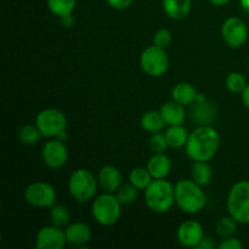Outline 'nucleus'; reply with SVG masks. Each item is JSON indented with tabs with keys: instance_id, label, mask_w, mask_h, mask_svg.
I'll return each mask as SVG.
<instances>
[{
	"instance_id": "22",
	"label": "nucleus",
	"mask_w": 249,
	"mask_h": 249,
	"mask_svg": "<svg viewBox=\"0 0 249 249\" xmlns=\"http://www.w3.org/2000/svg\"><path fill=\"white\" fill-rule=\"evenodd\" d=\"M189 135L190 134L187 133V130L182 125L169 126V129L165 131L168 145L172 148H181L186 146Z\"/></svg>"
},
{
	"instance_id": "14",
	"label": "nucleus",
	"mask_w": 249,
	"mask_h": 249,
	"mask_svg": "<svg viewBox=\"0 0 249 249\" xmlns=\"http://www.w3.org/2000/svg\"><path fill=\"white\" fill-rule=\"evenodd\" d=\"M203 237V226L196 220L184 221L178 229V240L184 247L196 248Z\"/></svg>"
},
{
	"instance_id": "28",
	"label": "nucleus",
	"mask_w": 249,
	"mask_h": 249,
	"mask_svg": "<svg viewBox=\"0 0 249 249\" xmlns=\"http://www.w3.org/2000/svg\"><path fill=\"white\" fill-rule=\"evenodd\" d=\"M225 84L229 91L232 94H242L243 90L247 87V80L245 75L241 74L240 72H231L226 77Z\"/></svg>"
},
{
	"instance_id": "10",
	"label": "nucleus",
	"mask_w": 249,
	"mask_h": 249,
	"mask_svg": "<svg viewBox=\"0 0 249 249\" xmlns=\"http://www.w3.org/2000/svg\"><path fill=\"white\" fill-rule=\"evenodd\" d=\"M221 36L230 48H241L248 39V28L241 18L230 17L221 26Z\"/></svg>"
},
{
	"instance_id": "9",
	"label": "nucleus",
	"mask_w": 249,
	"mask_h": 249,
	"mask_svg": "<svg viewBox=\"0 0 249 249\" xmlns=\"http://www.w3.org/2000/svg\"><path fill=\"white\" fill-rule=\"evenodd\" d=\"M24 199L36 208H51L56 204V191L48 182H32L24 190Z\"/></svg>"
},
{
	"instance_id": "31",
	"label": "nucleus",
	"mask_w": 249,
	"mask_h": 249,
	"mask_svg": "<svg viewBox=\"0 0 249 249\" xmlns=\"http://www.w3.org/2000/svg\"><path fill=\"white\" fill-rule=\"evenodd\" d=\"M148 146H150V150L152 151L153 153L165 152V150L169 147L167 138H165V134L162 133L152 134L150 140H148Z\"/></svg>"
},
{
	"instance_id": "24",
	"label": "nucleus",
	"mask_w": 249,
	"mask_h": 249,
	"mask_svg": "<svg viewBox=\"0 0 249 249\" xmlns=\"http://www.w3.org/2000/svg\"><path fill=\"white\" fill-rule=\"evenodd\" d=\"M153 178L151 175V173L148 172L147 168H134L130 172V175H129V181L130 184H133L136 189L140 191V190H143L145 191L148 186L151 185V182L153 181Z\"/></svg>"
},
{
	"instance_id": "13",
	"label": "nucleus",
	"mask_w": 249,
	"mask_h": 249,
	"mask_svg": "<svg viewBox=\"0 0 249 249\" xmlns=\"http://www.w3.org/2000/svg\"><path fill=\"white\" fill-rule=\"evenodd\" d=\"M191 119L198 125H209L213 121H215L218 109L212 102L207 101L206 97L202 95L197 96V100L191 105L190 108Z\"/></svg>"
},
{
	"instance_id": "36",
	"label": "nucleus",
	"mask_w": 249,
	"mask_h": 249,
	"mask_svg": "<svg viewBox=\"0 0 249 249\" xmlns=\"http://www.w3.org/2000/svg\"><path fill=\"white\" fill-rule=\"evenodd\" d=\"M74 22L75 18L72 14L61 17V23H62V26L66 27V28H71V27L74 26Z\"/></svg>"
},
{
	"instance_id": "12",
	"label": "nucleus",
	"mask_w": 249,
	"mask_h": 249,
	"mask_svg": "<svg viewBox=\"0 0 249 249\" xmlns=\"http://www.w3.org/2000/svg\"><path fill=\"white\" fill-rule=\"evenodd\" d=\"M67 243L65 230L56 225L44 226L36 237V249H62Z\"/></svg>"
},
{
	"instance_id": "7",
	"label": "nucleus",
	"mask_w": 249,
	"mask_h": 249,
	"mask_svg": "<svg viewBox=\"0 0 249 249\" xmlns=\"http://www.w3.org/2000/svg\"><path fill=\"white\" fill-rule=\"evenodd\" d=\"M140 66L143 72L153 78L164 75L169 70V57L165 49L151 45L141 53Z\"/></svg>"
},
{
	"instance_id": "33",
	"label": "nucleus",
	"mask_w": 249,
	"mask_h": 249,
	"mask_svg": "<svg viewBox=\"0 0 249 249\" xmlns=\"http://www.w3.org/2000/svg\"><path fill=\"white\" fill-rule=\"evenodd\" d=\"M219 249H242L243 243L241 242L238 238L230 236V237H226L221 240V242L218 246Z\"/></svg>"
},
{
	"instance_id": "23",
	"label": "nucleus",
	"mask_w": 249,
	"mask_h": 249,
	"mask_svg": "<svg viewBox=\"0 0 249 249\" xmlns=\"http://www.w3.org/2000/svg\"><path fill=\"white\" fill-rule=\"evenodd\" d=\"M191 178L201 186H207L212 181L213 172L207 162H194L191 165Z\"/></svg>"
},
{
	"instance_id": "5",
	"label": "nucleus",
	"mask_w": 249,
	"mask_h": 249,
	"mask_svg": "<svg viewBox=\"0 0 249 249\" xmlns=\"http://www.w3.org/2000/svg\"><path fill=\"white\" fill-rule=\"evenodd\" d=\"M229 215L238 224H249V181H238L231 187L226 201Z\"/></svg>"
},
{
	"instance_id": "26",
	"label": "nucleus",
	"mask_w": 249,
	"mask_h": 249,
	"mask_svg": "<svg viewBox=\"0 0 249 249\" xmlns=\"http://www.w3.org/2000/svg\"><path fill=\"white\" fill-rule=\"evenodd\" d=\"M43 134L40 133L36 125H23L17 131V138L23 145L33 146L41 139Z\"/></svg>"
},
{
	"instance_id": "21",
	"label": "nucleus",
	"mask_w": 249,
	"mask_h": 249,
	"mask_svg": "<svg viewBox=\"0 0 249 249\" xmlns=\"http://www.w3.org/2000/svg\"><path fill=\"white\" fill-rule=\"evenodd\" d=\"M167 125L163 119L162 114L158 111H151L145 112L141 117V126H142L143 130H146L147 133L155 134L160 133V130H163V128Z\"/></svg>"
},
{
	"instance_id": "27",
	"label": "nucleus",
	"mask_w": 249,
	"mask_h": 249,
	"mask_svg": "<svg viewBox=\"0 0 249 249\" xmlns=\"http://www.w3.org/2000/svg\"><path fill=\"white\" fill-rule=\"evenodd\" d=\"M50 219L53 225L66 228L70 224V212L65 206L53 204L50 208Z\"/></svg>"
},
{
	"instance_id": "8",
	"label": "nucleus",
	"mask_w": 249,
	"mask_h": 249,
	"mask_svg": "<svg viewBox=\"0 0 249 249\" xmlns=\"http://www.w3.org/2000/svg\"><path fill=\"white\" fill-rule=\"evenodd\" d=\"M67 117L63 112L56 108H46L39 112L36 118L38 126L44 138H57L67 129Z\"/></svg>"
},
{
	"instance_id": "2",
	"label": "nucleus",
	"mask_w": 249,
	"mask_h": 249,
	"mask_svg": "<svg viewBox=\"0 0 249 249\" xmlns=\"http://www.w3.org/2000/svg\"><path fill=\"white\" fill-rule=\"evenodd\" d=\"M175 204L186 214L199 213L207 204L201 185L194 180H180L175 184Z\"/></svg>"
},
{
	"instance_id": "19",
	"label": "nucleus",
	"mask_w": 249,
	"mask_h": 249,
	"mask_svg": "<svg viewBox=\"0 0 249 249\" xmlns=\"http://www.w3.org/2000/svg\"><path fill=\"white\" fill-rule=\"evenodd\" d=\"M192 0H163V9L172 19H184L191 11Z\"/></svg>"
},
{
	"instance_id": "35",
	"label": "nucleus",
	"mask_w": 249,
	"mask_h": 249,
	"mask_svg": "<svg viewBox=\"0 0 249 249\" xmlns=\"http://www.w3.org/2000/svg\"><path fill=\"white\" fill-rule=\"evenodd\" d=\"M196 248H198V249H214V248H215V243H214V241L212 240L211 237H206V236H204L203 240L199 242V245L197 246Z\"/></svg>"
},
{
	"instance_id": "4",
	"label": "nucleus",
	"mask_w": 249,
	"mask_h": 249,
	"mask_svg": "<svg viewBox=\"0 0 249 249\" xmlns=\"http://www.w3.org/2000/svg\"><path fill=\"white\" fill-rule=\"evenodd\" d=\"M99 180L90 170L80 168L74 170L68 179V191L75 202L83 204L96 195Z\"/></svg>"
},
{
	"instance_id": "34",
	"label": "nucleus",
	"mask_w": 249,
	"mask_h": 249,
	"mask_svg": "<svg viewBox=\"0 0 249 249\" xmlns=\"http://www.w3.org/2000/svg\"><path fill=\"white\" fill-rule=\"evenodd\" d=\"M111 7L116 10H125L131 6L134 0H106Z\"/></svg>"
},
{
	"instance_id": "32",
	"label": "nucleus",
	"mask_w": 249,
	"mask_h": 249,
	"mask_svg": "<svg viewBox=\"0 0 249 249\" xmlns=\"http://www.w3.org/2000/svg\"><path fill=\"white\" fill-rule=\"evenodd\" d=\"M173 40L172 32L167 28H160L158 31H156V33L153 34V45L158 46V48L167 49L170 45Z\"/></svg>"
},
{
	"instance_id": "17",
	"label": "nucleus",
	"mask_w": 249,
	"mask_h": 249,
	"mask_svg": "<svg viewBox=\"0 0 249 249\" xmlns=\"http://www.w3.org/2000/svg\"><path fill=\"white\" fill-rule=\"evenodd\" d=\"M160 112L164 119L165 124L169 126L182 125L185 118H186V112H185L184 106L179 102L174 101V100L163 104Z\"/></svg>"
},
{
	"instance_id": "16",
	"label": "nucleus",
	"mask_w": 249,
	"mask_h": 249,
	"mask_svg": "<svg viewBox=\"0 0 249 249\" xmlns=\"http://www.w3.org/2000/svg\"><path fill=\"white\" fill-rule=\"evenodd\" d=\"M97 180L104 191L114 194L122 186L123 179H122V174L118 168L113 167V165H105L104 168L100 169Z\"/></svg>"
},
{
	"instance_id": "18",
	"label": "nucleus",
	"mask_w": 249,
	"mask_h": 249,
	"mask_svg": "<svg viewBox=\"0 0 249 249\" xmlns=\"http://www.w3.org/2000/svg\"><path fill=\"white\" fill-rule=\"evenodd\" d=\"M146 168L153 179H165L172 170V160L164 152L153 153L152 157L148 160Z\"/></svg>"
},
{
	"instance_id": "25",
	"label": "nucleus",
	"mask_w": 249,
	"mask_h": 249,
	"mask_svg": "<svg viewBox=\"0 0 249 249\" xmlns=\"http://www.w3.org/2000/svg\"><path fill=\"white\" fill-rule=\"evenodd\" d=\"M78 0H46L48 9L56 16H66L73 14Z\"/></svg>"
},
{
	"instance_id": "37",
	"label": "nucleus",
	"mask_w": 249,
	"mask_h": 249,
	"mask_svg": "<svg viewBox=\"0 0 249 249\" xmlns=\"http://www.w3.org/2000/svg\"><path fill=\"white\" fill-rule=\"evenodd\" d=\"M241 95H242L243 105L249 109V84H247V87H246V89L243 90V92Z\"/></svg>"
},
{
	"instance_id": "1",
	"label": "nucleus",
	"mask_w": 249,
	"mask_h": 249,
	"mask_svg": "<svg viewBox=\"0 0 249 249\" xmlns=\"http://www.w3.org/2000/svg\"><path fill=\"white\" fill-rule=\"evenodd\" d=\"M220 147V135L211 125H199L189 135L185 151L194 162H208Z\"/></svg>"
},
{
	"instance_id": "38",
	"label": "nucleus",
	"mask_w": 249,
	"mask_h": 249,
	"mask_svg": "<svg viewBox=\"0 0 249 249\" xmlns=\"http://www.w3.org/2000/svg\"><path fill=\"white\" fill-rule=\"evenodd\" d=\"M211 4H213L214 6H224V5L229 4L231 0H209Z\"/></svg>"
},
{
	"instance_id": "3",
	"label": "nucleus",
	"mask_w": 249,
	"mask_h": 249,
	"mask_svg": "<svg viewBox=\"0 0 249 249\" xmlns=\"http://www.w3.org/2000/svg\"><path fill=\"white\" fill-rule=\"evenodd\" d=\"M145 202L155 213H167L175 204V189L165 179H155L145 190Z\"/></svg>"
},
{
	"instance_id": "11",
	"label": "nucleus",
	"mask_w": 249,
	"mask_h": 249,
	"mask_svg": "<svg viewBox=\"0 0 249 249\" xmlns=\"http://www.w3.org/2000/svg\"><path fill=\"white\" fill-rule=\"evenodd\" d=\"M43 162L51 169L62 168L67 163L68 148L62 140H50L44 145L41 151Z\"/></svg>"
},
{
	"instance_id": "30",
	"label": "nucleus",
	"mask_w": 249,
	"mask_h": 249,
	"mask_svg": "<svg viewBox=\"0 0 249 249\" xmlns=\"http://www.w3.org/2000/svg\"><path fill=\"white\" fill-rule=\"evenodd\" d=\"M138 191L139 190L134 186L133 184H125L122 185L116 192L117 198L119 199L122 204H131L136 201L138 198Z\"/></svg>"
},
{
	"instance_id": "20",
	"label": "nucleus",
	"mask_w": 249,
	"mask_h": 249,
	"mask_svg": "<svg viewBox=\"0 0 249 249\" xmlns=\"http://www.w3.org/2000/svg\"><path fill=\"white\" fill-rule=\"evenodd\" d=\"M197 90L190 83H178L172 90V99L182 106H191L197 100Z\"/></svg>"
},
{
	"instance_id": "29",
	"label": "nucleus",
	"mask_w": 249,
	"mask_h": 249,
	"mask_svg": "<svg viewBox=\"0 0 249 249\" xmlns=\"http://www.w3.org/2000/svg\"><path fill=\"white\" fill-rule=\"evenodd\" d=\"M237 221L232 218L231 215L224 216L216 224V235L221 238L230 237V236L235 235L236 230H237Z\"/></svg>"
},
{
	"instance_id": "6",
	"label": "nucleus",
	"mask_w": 249,
	"mask_h": 249,
	"mask_svg": "<svg viewBox=\"0 0 249 249\" xmlns=\"http://www.w3.org/2000/svg\"><path fill=\"white\" fill-rule=\"evenodd\" d=\"M91 213L97 224L102 226H112L121 218L122 203L116 195L106 192L95 198Z\"/></svg>"
},
{
	"instance_id": "15",
	"label": "nucleus",
	"mask_w": 249,
	"mask_h": 249,
	"mask_svg": "<svg viewBox=\"0 0 249 249\" xmlns=\"http://www.w3.org/2000/svg\"><path fill=\"white\" fill-rule=\"evenodd\" d=\"M65 235L67 243H71L73 246H78V247H83V246L88 245L91 240V229L88 224L85 223H72L68 224L65 228Z\"/></svg>"
}]
</instances>
